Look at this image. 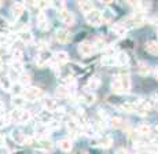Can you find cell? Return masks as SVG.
<instances>
[{
  "label": "cell",
  "instance_id": "6da1fadb",
  "mask_svg": "<svg viewBox=\"0 0 158 154\" xmlns=\"http://www.w3.org/2000/svg\"><path fill=\"white\" fill-rule=\"evenodd\" d=\"M131 88V78L127 74H121V76H115L111 80V89L117 94H125Z\"/></svg>",
  "mask_w": 158,
  "mask_h": 154
},
{
  "label": "cell",
  "instance_id": "7a4b0ae2",
  "mask_svg": "<svg viewBox=\"0 0 158 154\" xmlns=\"http://www.w3.org/2000/svg\"><path fill=\"white\" fill-rule=\"evenodd\" d=\"M8 119L13 123H18V124H28L32 119V114L29 110L25 109H15L10 114H8Z\"/></svg>",
  "mask_w": 158,
  "mask_h": 154
},
{
  "label": "cell",
  "instance_id": "3957f363",
  "mask_svg": "<svg viewBox=\"0 0 158 154\" xmlns=\"http://www.w3.org/2000/svg\"><path fill=\"white\" fill-rule=\"evenodd\" d=\"M144 17H143V14L142 13H135V14H132L131 17H128V18H125V19L121 22V25L124 26V28L128 31V29H131V28H136V26H142L144 23Z\"/></svg>",
  "mask_w": 158,
  "mask_h": 154
},
{
  "label": "cell",
  "instance_id": "277c9868",
  "mask_svg": "<svg viewBox=\"0 0 158 154\" xmlns=\"http://www.w3.org/2000/svg\"><path fill=\"white\" fill-rule=\"evenodd\" d=\"M85 21L88 22V25H91V26H101L103 23L101 11L94 8L92 11H89L88 14H85Z\"/></svg>",
  "mask_w": 158,
  "mask_h": 154
},
{
  "label": "cell",
  "instance_id": "5b68a950",
  "mask_svg": "<svg viewBox=\"0 0 158 154\" xmlns=\"http://www.w3.org/2000/svg\"><path fill=\"white\" fill-rule=\"evenodd\" d=\"M22 95H23V98H25V101L35 102V101H37V99L41 98L43 92H41V89L37 88V87H29V88H25V91H23Z\"/></svg>",
  "mask_w": 158,
  "mask_h": 154
},
{
  "label": "cell",
  "instance_id": "8992f818",
  "mask_svg": "<svg viewBox=\"0 0 158 154\" xmlns=\"http://www.w3.org/2000/svg\"><path fill=\"white\" fill-rule=\"evenodd\" d=\"M58 18H59L60 22L65 23L66 26L74 25V17H73V14L70 13V11L66 10V8H63V10H59V11H58Z\"/></svg>",
  "mask_w": 158,
  "mask_h": 154
},
{
  "label": "cell",
  "instance_id": "52a82bcc",
  "mask_svg": "<svg viewBox=\"0 0 158 154\" xmlns=\"http://www.w3.org/2000/svg\"><path fill=\"white\" fill-rule=\"evenodd\" d=\"M36 147H37V150H40V152L47 153L54 149V143L47 138H39L37 143H36Z\"/></svg>",
  "mask_w": 158,
  "mask_h": 154
},
{
  "label": "cell",
  "instance_id": "ba28073f",
  "mask_svg": "<svg viewBox=\"0 0 158 154\" xmlns=\"http://www.w3.org/2000/svg\"><path fill=\"white\" fill-rule=\"evenodd\" d=\"M41 105H43V109H44V110L50 111V113H54V111H58V110H59V106H58L56 101H55V99L48 98V96L43 98V101H41Z\"/></svg>",
  "mask_w": 158,
  "mask_h": 154
},
{
  "label": "cell",
  "instance_id": "9c48e42d",
  "mask_svg": "<svg viewBox=\"0 0 158 154\" xmlns=\"http://www.w3.org/2000/svg\"><path fill=\"white\" fill-rule=\"evenodd\" d=\"M78 52L83 56H89L95 52V48H94V44L89 43V41H83V43L78 44Z\"/></svg>",
  "mask_w": 158,
  "mask_h": 154
},
{
  "label": "cell",
  "instance_id": "30bf717a",
  "mask_svg": "<svg viewBox=\"0 0 158 154\" xmlns=\"http://www.w3.org/2000/svg\"><path fill=\"white\" fill-rule=\"evenodd\" d=\"M113 140L110 136H102V138H95L91 139V144L92 146H101V147H110Z\"/></svg>",
  "mask_w": 158,
  "mask_h": 154
},
{
  "label": "cell",
  "instance_id": "8fae6325",
  "mask_svg": "<svg viewBox=\"0 0 158 154\" xmlns=\"http://www.w3.org/2000/svg\"><path fill=\"white\" fill-rule=\"evenodd\" d=\"M55 39L59 44H66L70 40V33L66 31V29H58L55 32Z\"/></svg>",
  "mask_w": 158,
  "mask_h": 154
},
{
  "label": "cell",
  "instance_id": "7c38bea8",
  "mask_svg": "<svg viewBox=\"0 0 158 154\" xmlns=\"http://www.w3.org/2000/svg\"><path fill=\"white\" fill-rule=\"evenodd\" d=\"M77 6H78V8H80V11L85 15V14H88L89 11H92L94 8V4L89 2V0H78L77 2Z\"/></svg>",
  "mask_w": 158,
  "mask_h": 154
},
{
  "label": "cell",
  "instance_id": "4fadbf2b",
  "mask_svg": "<svg viewBox=\"0 0 158 154\" xmlns=\"http://www.w3.org/2000/svg\"><path fill=\"white\" fill-rule=\"evenodd\" d=\"M56 144H58V147H59V150H62V152H65V153L72 152V149H73V142L70 140V139H68V138L58 140Z\"/></svg>",
  "mask_w": 158,
  "mask_h": 154
},
{
  "label": "cell",
  "instance_id": "5bb4252c",
  "mask_svg": "<svg viewBox=\"0 0 158 154\" xmlns=\"http://www.w3.org/2000/svg\"><path fill=\"white\" fill-rule=\"evenodd\" d=\"M95 101H96V95L91 91H85V92H83V95H81V102H83L84 105H87V106L94 105Z\"/></svg>",
  "mask_w": 158,
  "mask_h": 154
},
{
  "label": "cell",
  "instance_id": "9a60e30c",
  "mask_svg": "<svg viewBox=\"0 0 158 154\" xmlns=\"http://www.w3.org/2000/svg\"><path fill=\"white\" fill-rule=\"evenodd\" d=\"M18 39H19L22 43L30 44V43H32V40H33V35L30 33L29 29H22V31L18 33Z\"/></svg>",
  "mask_w": 158,
  "mask_h": 154
},
{
  "label": "cell",
  "instance_id": "2e32d148",
  "mask_svg": "<svg viewBox=\"0 0 158 154\" xmlns=\"http://www.w3.org/2000/svg\"><path fill=\"white\" fill-rule=\"evenodd\" d=\"M23 11H25V7H23V4H21V3H14L13 7H11V14L14 15V18L22 17Z\"/></svg>",
  "mask_w": 158,
  "mask_h": 154
},
{
  "label": "cell",
  "instance_id": "e0dca14e",
  "mask_svg": "<svg viewBox=\"0 0 158 154\" xmlns=\"http://www.w3.org/2000/svg\"><path fill=\"white\" fill-rule=\"evenodd\" d=\"M136 107H138L136 102H124L120 105V109L125 113H133V111H136Z\"/></svg>",
  "mask_w": 158,
  "mask_h": 154
},
{
  "label": "cell",
  "instance_id": "ac0fdd59",
  "mask_svg": "<svg viewBox=\"0 0 158 154\" xmlns=\"http://www.w3.org/2000/svg\"><path fill=\"white\" fill-rule=\"evenodd\" d=\"M146 52L151 54V55H158V43L157 41H147L144 44Z\"/></svg>",
  "mask_w": 158,
  "mask_h": 154
},
{
  "label": "cell",
  "instance_id": "d6986e66",
  "mask_svg": "<svg viewBox=\"0 0 158 154\" xmlns=\"http://www.w3.org/2000/svg\"><path fill=\"white\" fill-rule=\"evenodd\" d=\"M23 91H25V87H23L22 84H19V83H14L13 85H11V88H10V92H11V95L13 96H22Z\"/></svg>",
  "mask_w": 158,
  "mask_h": 154
},
{
  "label": "cell",
  "instance_id": "ffe728a7",
  "mask_svg": "<svg viewBox=\"0 0 158 154\" xmlns=\"http://www.w3.org/2000/svg\"><path fill=\"white\" fill-rule=\"evenodd\" d=\"M11 138H13V140L15 143H19V144H25V142H26V136L21 131H17V129L11 132Z\"/></svg>",
  "mask_w": 158,
  "mask_h": 154
},
{
  "label": "cell",
  "instance_id": "44dd1931",
  "mask_svg": "<svg viewBox=\"0 0 158 154\" xmlns=\"http://www.w3.org/2000/svg\"><path fill=\"white\" fill-rule=\"evenodd\" d=\"M54 59H55L56 63H66L69 62V54L65 52V51H59L54 55Z\"/></svg>",
  "mask_w": 158,
  "mask_h": 154
},
{
  "label": "cell",
  "instance_id": "7402d4cb",
  "mask_svg": "<svg viewBox=\"0 0 158 154\" xmlns=\"http://www.w3.org/2000/svg\"><path fill=\"white\" fill-rule=\"evenodd\" d=\"M138 72L142 76H148L151 73V68L146 62H139L138 63Z\"/></svg>",
  "mask_w": 158,
  "mask_h": 154
},
{
  "label": "cell",
  "instance_id": "603a6c76",
  "mask_svg": "<svg viewBox=\"0 0 158 154\" xmlns=\"http://www.w3.org/2000/svg\"><path fill=\"white\" fill-rule=\"evenodd\" d=\"M55 95H56V98H59V99H66L70 96V92H69V89L66 88V87L59 85L55 91Z\"/></svg>",
  "mask_w": 158,
  "mask_h": 154
},
{
  "label": "cell",
  "instance_id": "cb8c5ba5",
  "mask_svg": "<svg viewBox=\"0 0 158 154\" xmlns=\"http://www.w3.org/2000/svg\"><path fill=\"white\" fill-rule=\"evenodd\" d=\"M11 103H13V106L15 109H23L25 106L26 101L23 96H13V101H11Z\"/></svg>",
  "mask_w": 158,
  "mask_h": 154
},
{
  "label": "cell",
  "instance_id": "d4e9b609",
  "mask_svg": "<svg viewBox=\"0 0 158 154\" xmlns=\"http://www.w3.org/2000/svg\"><path fill=\"white\" fill-rule=\"evenodd\" d=\"M115 59H117V65L120 66H127L129 63V56L125 52H120L118 55H115Z\"/></svg>",
  "mask_w": 158,
  "mask_h": 154
},
{
  "label": "cell",
  "instance_id": "484cf974",
  "mask_svg": "<svg viewBox=\"0 0 158 154\" xmlns=\"http://www.w3.org/2000/svg\"><path fill=\"white\" fill-rule=\"evenodd\" d=\"M136 132H138V135L147 136V135H150V132H151V127L147 125V124H140V125L136 128Z\"/></svg>",
  "mask_w": 158,
  "mask_h": 154
},
{
  "label": "cell",
  "instance_id": "4316f807",
  "mask_svg": "<svg viewBox=\"0 0 158 154\" xmlns=\"http://www.w3.org/2000/svg\"><path fill=\"white\" fill-rule=\"evenodd\" d=\"M10 69L13 72H15L17 74H21L23 72V65H22V61H11V65H10Z\"/></svg>",
  "mask_w": 158,
  "mask_h": 154
},
{
  "label": "cell",
  "instance_id": "83f0119b",
  "mask_svg": "<svg viewBox=\"0 0 158 154\" xmlns=\"http://www.w3.org/2000/svg\"><path fill=\"white\" fill-rule=\"evenodd\" d=\"M102 65L103 66H115L117 65V59L115 55H106L102 58Z\"/></svg>",
  "mask_w": 158,
  "mask_h": 154
},
{
  "label": "cell",
  "instance_id": "f1b7e54d",
  "mask_svg": "<svg viewBox=\"0 0 158 154\" xmlns=\"http://www.w3.org/2000/svg\"><path fill=\"white\" fill-rule=\"evenodd\" d=\"M11 85H13V83H11V80H10V77L8 76L0 77V87H2L4 91H10Z\"/></svg>",
  "mask_w": 158,
  "mask_h": 154
},
{
  "label": "cell",
  "instance_id": "f546056e",
  "mask_svg": "<svg viewBox=\"0 0 158 154\" xmlns=\"http://www.w3.org/2000/svg\"><path fill=\"white\" fill-rule=\"evenodd\" d=\"M99 85H101V80H99L98 77H92L89 81H88V84H87V87H88V89H89L91 92L94 91V89H96V88H99Z\"/></svg>",
  "mask_w": 158,
  "mask_h": 154
},
{
  "label": "cell",
  "instance_id": "4dcf8cb0",
  "mask_svg": "<svg viewBox=\"0 0 158 154\" xmlns=\"http://www.w3.org/2000/svg\"><path fill=\"white\" fill-rule=\"evenodd\" d=\"M127 32H128V31H127V29L121 25V22L117 23V25H114L113 28H111V33H114V35H117V36H124Z\"/></svg>",
  "mask_w": 158,
  "mask_h": 154
},
{
  "label": "cell",
  "instance_id": "1f68e13d",
  "mask_svg": "<svg viewBox=\"0 0 158 154\" xmlns=\"http://www.w3.org/2000/svg\"><path fill=\"white\" fill-rule=\"evenodd\" d=\"M39 117H40V121H41V124H44V125H47L48 123L51 121V113L50 111H47V110H43L40 114H39Z\"/></svg>",
  "mask_w": 158,
  "mask_h": 154
},
{
  "label": "cell",
  "instance_id": "d6a6232c",
  "mask_svg": "<svg viewBox=\"0 0 158 154\" xmlns=\"http://www.w3.org/2000/svg\"><path fill=\"white\" fill-rule=\"evenodd\" d=\"M47 25H48V22H47V18H45V14L40 13L39 14V17H37V26L40 29H45L47 28Z\"/></svg>",
  "mask_w": 158,
  "mask_h": 154
},
{
  "label": "cell",
  "instance_id": "836d02e7",
  "mask_svg": "<svg viewBox=\"0 0 158 154\" xmlns=\"http://www.w3.org/2000/svg\"><path fill=\"white\" fill-rule=\"evenodd\" d=\"M19 76H21V77H19V84H22L23 87H25V85H29L30 80H32V78H30V74H29V73H25V72H22Z\"/></svg>",
  "mask_w": 158,
  "mask_h": 154
},
{
  "label": "cell",
  "instance_id": "e575fe53",
  "mask_svg": "<svg viewBox=\"0 0 158 154\" xmlns=\"http://www.w3.org/2000/svg\"><path fill=\"white\" fill-rule=\"evenodd\" d=\"M109 124H110L111 128H120L123 125V120H121V117H111Z\"/></svg>",
  "mask_w": 158,
  "mask_h": 154
},
{
  "label": "cell",
  "instance_id": "d590c367",
  "mask_svg": "<svg viewBox=\"0 0 158 154\" xmlns=\"http://www.w3.org/2000/svg\"><path fill=\"white\" fill-rule=\"evenodd\" d=\"M60 84H62V87H70L74 84V77L72 76H66V77H62V80H60Z\"/></svg>",
  "mask_w": 158,
  "mask_h": 154
},
{
  "label": "cell",
  "instance_id": "8d00e7d4",
  "mask_svg": "<svg viewBox=\"0 0 158 154\" xmlns=\"http://www.w3.org/2000/svg\"><path fill=\"white\" fill-rule=\"evenodd\" d=\"M47 128H48V131H56V129H59L60 128V123L58 121V120H51L50 123L47 124Z\"/></svg>",
  "mask_w": 158,
  "mask_h": 154
},
{
  "label": "cell",
  "instance_id": "74e56055",
  "mask_svg": "<svg viewBox=\"0 0 158 154\" xmlns=\"http://www.w3.org/2000/svg\"><path fill=\"white\" fill-rule=\"evenodd\" d=\"M151 7V0H139V11H146Z\"/></svg>",
  "mask_w": 158,
  "mask_h": 154
},
{
  "label": "cell",
  "instance_id": "f35d334b",
  "mask_svg": "<svg viewBox=\"0 0 158 154\" xmlns=\"http://www.w3.org/2000/svg\"><path fill=\"white\" fill-rule=\"evenodd\" d=\"M51 6H52L54 8H56L58 11L59 10H63V7H65V0H50Z\"/></svg>",
  "mask_w": 158,
  "mask_h": 154
},
{
  "label": "cell",
  "instance_id": "ab89813d",
  "mask_svg": "<svg viewBox=\"0 0 158 154\" xmlns=\"http://www.w3.org/2000/svg\"><path fill=\"white\" fill-rule=\"evenodd\" d=\"M102 14V21L103 22H109V21H111L113 19V17H114V14L111 13L110 10H106V11H103V13H101Z\"/></svg>",
  "mask_w": 158,
  "mask_h": 154
},
{
  "label": "cell",
  "instance_id": "60d3db41",
  "mask_svg": "<svg viewBox=\"0 0 158 154\" xmlns=\"http://www.w3.org/2000/svg\"><path fill=\"white\" fill-rule=\"evenodd\" d=\"M50 6H51L50 0H37V7L40 8V11L47 10V8L50 7Z\"/></svg>",
  "mask_w": 158,
  "mask_h": 154
},
{
  "label": "cell",
  "instance_id": "b9f144b4",
  "mask_svg": "<svg viewBox=\"0 0 158 154\" xmlns=\"http://www.w3.org/2000/svg\"><path fill=\"white\" fill-rule=\"evenodd\" d=\"M13 61H22V51L21 50L13 51Z\"/></svg>",
  "mask_w": 158,
  "mask_h": 154
},
{
  "label": "cell",
  "instance_id": "7bdbcfd3",
  "mask_svg": "<svg viewBox=\"0 0 158 154\" xmlns=\"http://www.w3.org/2000/svg\"><path fill=\"white\" fill-rule=\"evenodd\" d=\"M10 123H11V121H10V119H8V116L0 117V128H4V127H7Z\"/></svg>",
  "mask_w": 158,
  "mask_h": 154
},
{
  "label": "cell",
  "instance_id": "ee69618b",
  "mask_svg": "<svg viewBox=\"0 0 158 154\" xmlns=\"http://www.w3.org/2000/svg\"><path fill=\"white\" fill-rule=\"evenodd\" d=\"M29 7V8H33V7H36L37 6V0H25L23 2V7Z\"/></svg>",
  "mask_w": 158,
  "mask_h": 154
},
{
  "label": "cell",
  "instance_id": "f6af8a7d",
  "mask_svg": "<svg viewBox=\"0 0 158 154\" xmlns=\"http://www.w3.org/2000/svg\"><path fill=\"white\" fill-rule=\"evenodd\" d=\"M127 3L131 6V7L136 8V10H139V0H127Z\"/></svg>",
  "mask_w": 158,
  "mask_h": 154
},
{
  "label": "cell",
  "instance_id": "bcb514c9",
  "mask_svg": "<svg viewBox=\"0 0 158 154\" xmlns=\"http://www.w3.org/2000/svg\"><path fill=\"white\" fill-rule=\"evenodd\" d=\"M99 2H101L102 4H110V3L113 2V0H99Z\"/></svg>",
  "mask_w": 158,
  "mask_h": 154
},
{
  "label": "cell",
  "instance_id": "7dc6e473",
  "mask_svg": "<svg viewBox=\"0 0 158 154\" xmlns=\"http://www.w3.org/2000/svg\"><path fill=\"white\" fill-rule=\"evenodd\" d=\"M4 144V138H3V135H0V146H3Z\"/></svg>",
  "mask_w": 158,
  "mask_h": 154
},
{
  "label": "cell",
  "instance_id": "c3c4849f",
  "mask_svg": "<svg viewBox=\"0 0 158 154\" xmlns=\"http://www.w3.org/2000/svg\"><path fill=\"white\" fill-rule=\"evenodd\" d=\"M154 77H156V80L158 81V68L156 69V70H154Z\"/></svg>",
  "mask_w": 158,
  "mask_h": 154
},
{
  "label": "cell",
  "instance_id": "681fc988",
  "mask_svg": "<svg viewBox=\"0 0 158 154\" xmlns=\"http://www.w3.org/2000/svg\"><path fill=\"white\" fill-rule=\"evenodd\" d=\"M154 107H156V110H158V99L154 101Z\"/></svg>",
  "mask_w": 158,
  "mask_h": 154
},
{
  "label": "cell",
  "instance_id": "f907efd6",
  "mask_svg": "<svg viewBox=\"0 0 158 154\" xmlns=\"http://www.w3.org/2000/svg\"><path fill=\"white\" fill-rule=\"evenodd\" d=\"M3 106H4V105H3V102L0 101V110H3Z\"/></svg>",
  "mask_w": 158,
  "mask_h": 154
},
{
  "label": "cell",
  "instance_id": "816d5d0a",
  "mask_svg": "<svg viewBox=\"0 0 158 154\" xmlns=\"http://www.w3.org/2000/svg\"><path fill=\"white\" fill-rule=\"evenodd\" d=\"M156 132L158 134V125H156Z\"/></svg>",
  "mask_w": 158,
  "mask_h": 154
},
{
  "label": "cell",
  "instance_id": "f5cc1de1",
  "mask_svg": "<svg viewBox=\"0 0 158 154\" xmlns=\"http://www.w3.org/2000/svg\"><path fill=\"white\" fill-rule=\"evenodd\" d=\"M2 6H3V0H0V7H2Z\"/></svg>",
  "mask_w": 158,
  "mask_h": 154
}]
</instances>
